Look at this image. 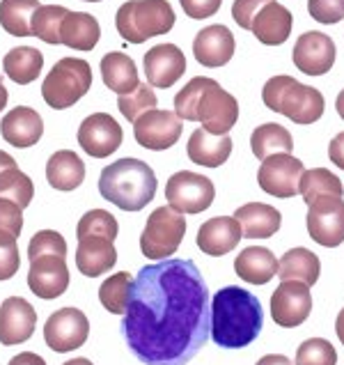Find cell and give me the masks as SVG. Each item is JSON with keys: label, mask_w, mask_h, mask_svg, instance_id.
Returning <instances> with one entry per match:
<instances>
[{"label": "cell", "mask_w": 344, "mask_h": 365, "mask_svg": "<svg viewBox=\"0 0 344 365\" xmlns=\"http://www.w3.org/2000/svg\"><path fill=\"white\" fill-rule=\"evenodd\" d=\"M212 329V299L193 259L165 257L138 271L122 333L145 365H189Z\"/></svg>", "instance_id": "obj_1"}, {"label": "cell", "mask_w": 344, "mask_h": 365, "mask_svg": "<svg viewBox=\"0 0 344 365\" xmlns=\"http://www.w3.org/2000/svg\"><path fill=\"white\" fill-rule=\"evenodd\" d=\"M264 324L262 304L248 289L227 285L212 299L209 336L223 349H244L253 342Z\"/></svg>", "instance_id": "obj_2"}, {"label": "cell", "mask_w": 344, "mask_h": 365, "mask_svg": "<svg viewBox=\"0 0 344 365\" xmlns=\"http://www.w3.org/2000/svg\"><path fill=\"white\" fill-rule=\"evenodd\" d=\"M174 115L186 122H202V129L225 135L239 120V103L214 78L195 76L177 92Z\"/></svg>", "instance_id": "obj_3"}, {"label": "cell", "mask_w": 344, "mask_h": 365, "mask_svg": "<svg viewBox=\"0 0 344 365\" xmlns=\"http://www.w3.org/2000/svg\"><path fill=\"white\" fill-rule=\"evenodd\" d=\"M156 184L152 165L127 156L101 170L99 193L124 212H140L154 200Z\"/></svg>", "instance_id": "obj_4"}, {"label": "cell", "mask_w": 344, "mask_h": 365, "mask_svg": "<svg viewBox=\"0 0 344 365\" xmlns=\"http://www.w3.org/2000/svg\"><path fill=\"white\" fill-rule=\"evenodd\" d=\"M262 101L269 110L280 113L296 124H312L324 115L326 101L317 88L298 83L291 76H273L264 83Z\"/></svg>", "instance_id": "obj_5"}, {"label": "cell", "mask_w": 344, "mask_h": 365, "mask_svg": "<svg viewBox=\"0 0 344 365\" xmlns=\"http://www.w3.org/2000/svg\"><path fill=\"white\" fill-rule=\"evenodd\" d=\"M174 26V9L168 0H129L115 14V28L124 41L142 44L161 37Z\"/></svg>", "instance_id": "obj_6"}, {"label": "cell", "mask_w": 344, "mask_h": 365, "mask_svg": "<svg viewBox=\"0 0 344 365\" xmlns=\"http://www.w3.org/2000/svg\"><path fill=\"white\" fill-rule=\"evenodd\" d=\"M90 88L92 69L88 62L80 58H62L41 83V97L51 108L65 110L85 97Z\"/></svg>", "instance_id": "obj_7"}, {"label": "cell", "mask_w": 344, "mask_h": 365, "mask_svg": "<svg viewBox=\"0 0 344 365\" xmlns=\"http://www.w3.org/2000/svg\"><path fill=\"white\" fill-rule=\"evenodd\" d=\"M186 235L184 214L174 212L172 207H159L147 218V225L140 235V250L150 259H165L177 253Z\"/></svg>", "instance_id": "obj_8"}, {"label": "cell", "mask_w": 344, "mask_h": 365, "mask_svg": "<svg viewBox=\"0 0 344 365\" xmlns=\"http://www.w3.org/2000/svg\"><path fill=\"white\" fill-rule=\"evenodd\" d=\"M216 197V189L209 177L191 170L174 173L165 184V200L179 214H200L209 210Z\"/></svg>", "instance_id": "obj_9"}, {"label": "cell", "mask_w": 344, "mask_h": 365, "mask_svg": "<svg viewBox=\"0 0 344 365\" xmlns=\"http://www.w3.org/2000/svg\"><path fill=\"white\" fill-rule=\"evenodd\" d=\"M88 336H90V322L85 317V312H80L78 308H60L46 319L44 340L58 354L80 349L88 342Z\"/></svg>", "instance_id": "obj_10"}, {"label": "cell", "mask_w": 344, "mask_h": 365, "mask_svg": "<svg viewBox=\"0 0 344 365\" xmlns=\"http://www.w3.org/2000/svg\"><path fill=\"white\" fill-rule=\"evenodd\" d=\"M306 168L291 154H273L262 161L257 173L259 189L276 197H294Z\"/></svg>", "instance_id": "obj_11"}, {"label": "cell", "mask_w": 344, "mask_h": 365, "mask_svg": "<svg viewBox=\"0 0 344 365\" xmlns=\"http://www.w3.org/2000/svg\"><path fill=\"white\" fill-rule=\"evenodd\" d=\"M308 232L319 246L335 248L344 244V200L342 197H319L308 205Z\"/></svg>", "instance_id": "obj_12"}, {"label": "cell", "mask_w": 344, "mask_h": 365, "mask_svg": "<svg viewBox=\"0 0 344 365\" xmlns=\"http://www.w3.org/2000/svg\"><path fill=\"white\" fill-rule=\"evenodd\" d=\"M312 312L310 287L298 280H283L271 297V317L278 327L294 329L301 327Z\"/></svg>", "instance_id": "obj_13"}, {"label": "cell", "mask_w": 344, "mask_h": 365, "mask_svg": "<svg viewBox=\"0 0 344 365\" xmlns=\"http://www.w3.org/2000/svg\"><path fill=\"white\" fill-rule=\"evenodd\" d=\"M76 138L85 154L95 156V159H106L120 150L124 133L118 120L110 118L108 113H92L80 122Z\"/></svg>", "instance_id": "obj_14"}, {"label": "cell", "mask_w": 344, "mask_h": 365, "mask_svg": "<svg viewBox=\"0 0 344 365\" xmlns=\"http://www.w3.org/2000/svg\"><path fill=\"white\" fill-rule=\"evenodd\" d=\"M135 143L145 150H170L182 135V120L172 110H150L133 122Z\"/></svg>", "instance_id": "obj_15"}, {"label": "cell", "mask_w": 344, "mask_h": 365, "mask_svg": "<svg viewBox=\"0 0 344 365\" xmlns=\"http://www.w3.org/2000/svg\"><path fill=\"white\" fill-rule=\"evenodd\" d=\"M335 41L324 33H303L294 44L291 60L301 74L324 76L335 65Z\"/></svg>", "instance_id": "obj_16"}, {"label": "cell", "mask_w": 344, "mask_h": 365, "mask_svg": "<svg viewBox=\"0 0 344 365\" xmlns=\"http://www.w3.org/2000/svg\"><path fill=\"white\" fill-rule=\"evenodd\" d=\"M28 287L39 299H58L69 287V269L65 257L39 255L30 259Z\"/></svg>", "instance_id": "obj_17"}, {"label": "cell", "mask_w": 344, "mask_h": 365, "mask_svg": "<svg viewBox=\"0 0 344 365\" xmlns=\"http://www.w3.org/2000/svg\"><path fill=\"white\" fill-rule=\"evenodd\" d=\"M37 327L35 308L21 297H9L0 304V342L5 347L21 345L33 338Z\"/></svg>", "instance_id": "obj_18"}, {"label": "cell", "mask_w": 344, "mask_h": 365, "mask_svg": "<svg viewBox=\"0 0 344 365\" xmlns=\"http://www.w3.org/2000/svg\"><path fill=\"white\" fill-rule=\"evenodd\" d=\"M142 65L152 88H172L186 71V56L174 44H159L145 53Z\"/></svg>", "instance_id": "obj_19"}, {"label": "cell", "mask_w": 344, "mask_h": 365, "mask_svg": "<svg viewBox=\"0 0 344 365\" xmlns=\"http://www.w3.org/2000/svg\"><path fill=\"white\" fill-rule=\"evenodd\" d=\"M234 35L225 26H207L195 35L193 56L204 67H223L234 56Z\"/></svg>", "instance_id": "obj_20"}, {"label": "cell", "mask_w": 344, "mask_h": 365, "mask_svg": "<svg viewBox=\"0 0 344 365\" xmlns=\"http://www.w3.org/2000/svg\"><path fill=\"white\" fill-rule=\"evenodd\" d=\"M241 227H239L234 216H216L204 221L202 227L197 230L195 244L202 253L212 257H221L232 253V250L241 242Z\"/></svg>", "instance_id": "obj_21"}, {"label": "cell", "mask_w": 344, "mask_h": 365, "mask_svg": "<svg viewBox=\"0 0 344 365\" xmlns=\"http://www.w3.org/2000/svg\"><path fill=\"white\" fill-rule=\"evenodd\" d=\"M0 133H3L5 143L12 148L26 150L39 143L41 133H44V120L30 106H16L7 113L0 122Z\"/></svg>", "instance_id": "obj_22"}, {"label": "cell", "mask_w": 344, "mask_h": 365, "mask_svg": "<svg viewBox=\"0 0 344 365\" xmlns=\"http://www.w3.org/2000/svg\"><path fill=\"white\" fill-rule=\"evenodd\" d=\"M291 24H294V19H291L289 9L276 3V0H271V3H266L257 12L250 33L257 37V41H262L266 46H280L289 39Z\"/></svg>", "instance_id": "obj_23"}, {"label": "cell", "mask_w": 344, "mask_h": 365, "mask_svg": "<svg viewBox=\"0 0 344 365\" xmlns=\"http://www.w3.org/2000/svg\"><path fill=\"white\" fill-rule=\"evenodd\" d=\"M118 262V250L110 239L103 237H83L76 248V267L83 276L97 278L110 271Z\"/></svg>", "instance_id": "obj_24"}, {"label": "cell", "mask_w": 344, "mask_h": 365, "mask_svg": "<svg viewBox=\"0 0 344 365\" xmlns=\"http://www.w3.org/2000/svg\"><path fill=\"white\" fill-rule=\"evenodd\" d=\"M234 218L246 239L273 237L280 230V221H283V216H280L276 207L264 202H248L244 207H239L234 212Z\"/></svg>", "instance_id": "obj_25"}, {"label": "cell", "mask_w": 344, "mask_h": 365, "mask_svg": "<svg viewBox=\"0 0 344 365\" xmlns=\"http://www.w3.org/2000/svg\"><path fill=\"white\" fill-rule=\"evenodd\" d=\"M189 159L197 165H204V168H218L223 165L229 154H232V138L225 135H214L204 129H195L189 138Z\"/></svg>", "instance_id": "obj_26"}, {"label": "cell", "mask_w": 344, "mask_h": 365, "mask_svg": "<svg viewBox=\"0 0 344 365\" xmlns=\"http://www.w3.org/2000/svg\"><path fill=\"white\" fill-rule=\"evenodd\" d=\"M234 271L250 285H266L278 274V259L264 246H250L244 248L234 259Z\"/></svg>", "instance_id": "obj_27"}, {"label": "cell", "mask_w": 344, "mask_h": 365, "mask_svg": "<svg viewBox=\"0 0 344 365\" xmlns=\"http://www.w3.org/2000/svg\"><path fill=\"white\" fill-rule=\"evenodd\" d=\"M46 180L58 191H74L85 180V163L71 150H60L46 163Z\"/></svg>", "instance_id": "obj_28"}, {"label": "cell", "mask_w": 344, "mask_h": 365, "mask_svg": "<svg viewBox=\"0 0 344 365\" xmlns=\"http://www.w3.org/2000/svg\"><path fill=\"white\" fill-rule=\"evenodd\" d=\"M101 37L99 21L88 12H69L60 28V44L76 51H92Z\"/></svg>", "instance_id": "obj_29"}, {"label": "cell", "mask_w": 344, "mask_h": 365, "mask_svg": "<svg viewBox=\"0 0 344 365\" xmlns=\"http://www.w3.org/2000/svg\"><path fill=\"white\" fill-rule=\"evenodd\" d=\"M101 78L110 92L127 95V92L138 88V67L127 53L113 51V53H106L101 58Z\"/></svg>", "instance_id": "obj_30"}, {"label": "cell", "mask_w": 344, "mask_h": 365, "mask_svg": "<svg viewBox=\"0 0 344 365\" xmlns=\"http://www.w3.org/2000/svg\"><path fill=\"white\" fill-rule=\"evenodd\" d=\"M321 274L319 257L308 248H291L278 262V278L280 280H298L308 287L315 285Z\"/></svg>", "instance_id": "obj_31"}, {"label": "cell", "mask_w": 344, "mask_h": 365, "mask_svg": "<svg viewBox=\"0 0 344 365\" xmlns=\"http://www.w3.org/2000/svg\"><path fill=\"white\" fill-rule=\"evenodd\" d=\"M3 69L16 86H28L44 69V53L33 46H16L3 58Z\"/></svg>", "instance_id": "obj_32"}, {"label": "cell", "mask_w": 344, "mask_h": 365, "mask_svg": "<svg viewBox=\"0 0 344 365\" xmlns=\"http://www.w3.org/2000/svg\"><path fill=\"white\" fill-rule=\"evenodd\" d=\"M39 7V0H0V26L12 37H30Z\"/></svg>", "instance_id": "obj_33"}, {"label": "cell", "mask_w": 344, "mask_h": 365, "mask_svg": "<svg viewBox=\"0 0 344 365\" xmlns=\"http://www.w3.org/2000/svg\"><path fill=\"white\" fill-rule=\"evenodd\" d=\"M250 150L257 156L259 161L269 159L273 154H291L294 150V140H291V133L283 127V124L269 122L257 127L250 135Z\"/></svg>", "instance_id": "obj_34"}, {"label": "cell", "mask_w": 344, "mask_h": 365, "mask_svg": "<svg viewBox=\"0 0 344 365\" xmlns=\"http://www.w3.org/2000/svg\"><path fill=\"white\" fill-rule=\"evenodd\" d=\"M298 193L303 195V200L308 205H312L315 200H319V197H342L344 186L330 170L312 168V170H306L303 177H301Z\"/></svg>", "instance_id": "obj_35"}, {"label": "cell", "mask_w": 344, "mask_h": 365, "mask_svg": "<svg viewBox=\"0 0 344 365\" xmlns=\"http://www.w3.org/2000/svg\"><path fill=\"white\" fill-rule=\"evenodd\" d=\"M131 285H133V278L127 274V271H118L115 276L106 278L99 287L101 306L108 312H115V315H124V312H127V306H129Z\"/></svg>", "instance_id": "obj_36"}, {"label": "cell", "mask_w": 344, "mask_h": 365, "mask_svg": "<svg viewBox=\"0 0 344 365\" xmlns=\"http://www.w3.org/2000/svg\"><path fill=\"white\" fill-rule=\"evenodd\" d=\"M69 9L62 5H41L33 16V35L46 44H60V28Z\"/></svg>", "instance_id": "obj_37"}, {"label": "cell", "mask_w": 344, "mask_h": 365, "mask_svg": "<svg viewBox=\"0 0 344 365\" xmlns=\"http://www.w3.org/2000/svg\"><path fill=\"white\" fill-rule=\"evenodd\" d=\"M33 195L35 186L26 173H21L19 168H9L0 175V197H7V200L16 202L21 210H26L33 202Z\"/></svg>", "instance_id": "obj_38"}, {"label": "cell", "mask_w": 344, "mask_h": 365, "mask_svg": "<svg viewBox=\"0 0 344 365\" xmlns=\"http://www.w3.org/2000/svg\"><path fill=\"white\" fill-rule=\"evenodd\" d=\"M120 232V225H118V218H115L110 212L106 210H92L88 214H83V218L78 221L76 227V237H103V239H110L115 242Z\"/></svg>", "instance_id": "obj_39"}, {"label": "cell", "mask_w": 344, "mask_h": 365, "mask_svg": "<svg viewBox=\"0 0 344 365\" xmlns=\"http://www.w3.org/2000/svg\"><path fill=\"white\" fill-rule=\"evenodd\" d=\"M118 108L129 122H135L140 115H145V113H150V110L156 108L154 88L147 86V83H138V88H135V90L118 97Z\"/></svg>", "instance_id": "obj_40"}, {"label": "cell", "mask_w": 344, "mask_h": 365, "mask_svg": "<svg viewBox=\"0 0 344 365\" xmlns=\"http://www.w3.org/2000/svg\"><path fill=\"white\" fill-rule=\"evenodd\" d=\"M296 365H338V351L324 338H310L296 349Z\"/></svg>", "instance_id": "obj_41"}, {"label": "cell", "mask_w": 344, "mask_h": 365, "mask_svg": "<svg viewBox=\"0 0 344 365\" xmlns=\"http://www.w3.org/2000/svg\"><path fill=\"white\" fill-rule=\"evenodd\" d=\"M39 255H60L67 257V242L65 237L56 230H39L33 235L28 244V257H39Z\"/></svg>", "instance_id": "obj_42"}, {"label": "cell", "mask_w": 344, "mask_h": 365, "mask_svg": "<svg viewBox=\"0 0 344 365\" xmlns=\"http://www.w3.org/2000/svg\"><path fill=\"white\" fill-rule=\"evenodd\" d=\"M19 267L21 255L16 237L9 232H0V280H9L12 276H16Z\"/></svg>", "instance_id": "obj_43"}, {"label": "cell", "mask_w": 344, "mask_h": 365, "mask_svg": "<svg viewBox=\"0 0 344 365\" xmlns=\"http://www.w3.org/2000/svg\"><path fill=\"white\" fill-rule=\"evenodd\" d=\"M308 12L324 26L338 24L344 19V0H308Z\"/></svg>", "instance_id": "obj_44"}, {"label": "cell", "mask_w": 344, "mask_h": 365, "mask_svg": "<svg viewBox=\"0 0 344 365\" xmlns=\"http://www.w3.org/2000/svg\"><path fill=\"white\" fill-rule=\"evenodd\" d=\"M21 230H24V210L7 197H0V232L19 237Z\"/></svg>", "instance_id": "obj_45"}, {"label": "cell", "mask_w": 344, "mask_h": 365, "mask_svg": "<svg viewBox=\"0 0 344 365\" xmlns=\"http://www.w3.org/2000/svg\"><path fill=\"white\" fill-rule=\"evenodd\" d=\"M266 3H271V0H234V5H232V19L236 21L239 28L250 30V28H253V21H255L257 12Z\"/></svg>", "instance_id": "obj_46"}, {"label": "cell", "mask_w": 344, "mask_h": 365, "mask_svg": "<svg viewBox=\"0 0 344 365\" xmlns=\"http://www.w3.org/2000/svg\"><path fill=\"white\" fill-rule=\"evenodd\" d=\"M179 5L184 9V14L189 19H209L221 9L223 0H179Z\"/></svg>", "instance_id": "obj_47"}, {"label": "cell", "mask_w": 344, "mask_h": 365, "mask_svg": "<svg viewBox=\"0 0 344 365\" xmlns=\"http://www.w3.org/2000/svg\"><path fill=\"white\" fill-rule=\"evenodd\" d=\"M328 156H330V163L338 165V168L344 170V131L338 133L335 138L330 140L328 145Z\"/></svg>", "instance_id": "obj_48"}, {"label": "cell", "mask_w": 344, "mask_h": 365, "mask_svg": "<svg viewBox=\"0 0 344 365\" xmlns=\"http://www.w3.org/2000/svg\"><path fill=\"white\" fill-rule=\"evenodd\" d=\"M7 365H46V361L35 351H21L19 356H14Z\"/></svg>", "instance_id": "obj_49"}, {"label": "cell", "mask_w": 344, "mask_h": 365, "mask_svg": "<svg viewBox=\"0 0 344 365\" xmlns=\"http://www.w3.org/2000/svg\"><path fill=\"white\" fill-rule=\"evenodd\" d=\"M257 365H294V363L287 356H283V354H266V356L257 361Z\"/></svg>", "instance_id": "obj_50"}, {"label": "cell", "mask_w": 344, "mask_h": 365, "mask_svg": "<svg viewBox=\"0 0 344 365\" xmlns=\"http://www.w3.org/2000/svg\"><path fill=\"white\" fill-rule=\"evenodd\" d=\"M9 168H16V161L7 152L0 150V175H3L5 170H9Z\"/></svg>", "instance_id": "obj_51"}, {"label": "cell", "mask_w": 344, "mask_h": 365, "mask_svg": "<svg viewBox=\"0 0 344 365\" xmlns=\"http://www.w3.org/2000/svg\"><path fill=\"white\" fill-rule=\"evenodd\" d=\"M335 333H338L340 342L344 345V310H340V312H338V319H335Z\"/></svg>", "instance_id": "obj_52"}, {"label": "cell", "mask_w": 344, "mask_h": 365, "mask_svg": "<svg viewBox=\"0 0 344 365\" xmlns=\"http://www.w3.org/2000/svg\"><path fill=\"white\" fill-rule=\"evenodd\" d=\"M7 99H9V95H7V88L3 86V81H0V110H5V106H7Z\"/></svg>", "instance_id": "obj_53"}, {"label": "cell", "mask_w": 344, "mask_h": 365, "mask_svg": "<svg viewBox=\"0 0 344 365\" xmlns=\"http://www.w3.org/2000/svg\"><path fill=\"white\" fill-rule=\"evenodd\" d=\"M335 108H338V113H340V118L344 120V90L338 95V101H335Z\"/></svg>", "instance_id": "obj_54"}, {"label": "cell", "mask_w": 344, "mask_h": 365, "mask_svg": "<svg viewBox=\"0 0 344 365\" xmlns=\"http://www.w3.org/2000/svg\"><path fill=\"white\" fill-rule=\"evenodd\" d=\"M65 365H92V361H88V359H71Z\"/></svg>", "instance_id": "obj_55"}, {"label": "cell", "mask_w": 344, "mask_h": 365, "mask_svg": "<svg viewBox=\"0 0 344 365\" xmlns=\"http://www.w3.org/2000/svg\"><path fill=\"white\" fill-rule=\"evenodd\" d=\"M83 3H101V0H83Z\"/></svg>", "instance_id": "obj_56"}]
</instances>
